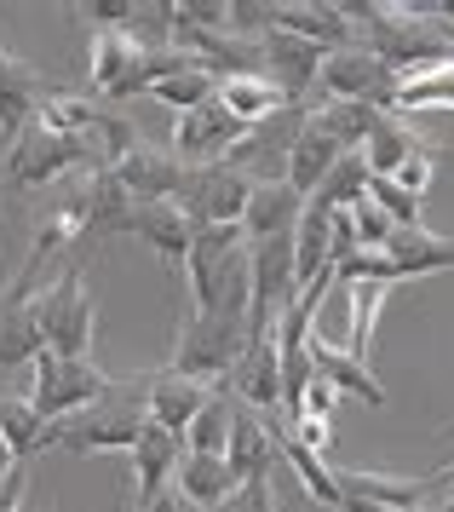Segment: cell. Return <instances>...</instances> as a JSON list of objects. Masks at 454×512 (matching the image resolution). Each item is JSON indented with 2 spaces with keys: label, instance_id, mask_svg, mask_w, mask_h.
<instances>
[{
  "label": "cell",
  "instance_id": "obj_1",
  "mask_svg": "<svg viewBox=\"0 0 454 512\" xmlns=\"http://www.w3.org/2000/svg\"><path fill=\"white\" fill-rule=\"evenodd\" d=\"M357 29V47L374 52L397 81L437 64H454V35L432 6H391V0H340Z\"/></svg>",
  "mask_w": 454,
  "mask_h": 512
},
{
  "label": "cell",
  "instance_id": "obj_2",
  "mask_svg": "<svg viewBox=\"0 0 454 512\" xmlns=\"http://www.w3.org/2000/svg\"><path fill=\"white\" fill-rule=\"evenodd\" d=\"M144 420H150V374H138V380H110V392L98 397V403H87L81 415L58 420L52 432H58L64 449L92 455V449H133Z\"/></svg>",
  "mask_w": 454,
  "mask_h": 512
},
{
  "label": "cell",
  "instance_id": "obj_3",
  "mask_svg": "<svg viewBox=\"0 0 454 512\" xmlns=\"http://www.w3.org/2000/svg\"><path fill=\"white\" fill-rule=\"evenodd\" d=\"M87 202H92V179H87V173H75V179H69V185L58 190L41 213H35V236H29V254H23L12 288H6V305L35 300V282H41L46 259H58L69 242H81V236H87Z\"/></svg>",
  "mask_w": 454,
  "mask_h": 512
},
{
  "label": "cell",
  "instance_id": "obj_4",
  "mask_svg": "<svg viewBox=\"0 0 454 512\" xmlns=\"http://www.w3.org/2000/svg\"><path fill=\"white\" fill-rule=\"evenodd\" d=\"M248 346V323L242 317H184L179 328V346L167 357V374L179 380H196V386H213L219 374H230V363L242 357Z\"/></svg>",
  "mask_w": 454,
  "mask_h": 512
},
{
  "label": "cell",
  "instance_id": "obj_5",
  "mask_svg": "<svg viewBox=\"0 0 454 512\" xmlns=\"http://www.w3.org/2000/svg\"><path fill=\"white\" fill-rule=\"evenodd\" d=\"M35 380H29V403H35V415L41 420H69L81 415L87 403H98V397L110 392V374L98 369L92 357H52V351H41L35 363Z\"/></svg>",
  "mask_w": 454,
  "mask_h": 512
},
{
  "label": "cell",
  "instance_id": "obj_6",
  "mask_svg": "<svg viewBox=\"0 0 454 512\" xmlns=\"http://www.w3.org/2000/svg\"><path fill=\"white\" fill-rule=\"evenodd\" d=\"M35 305H41V340L52 357H87L92 351V328H98V311H92V294L81 271L69 265L52 288H35Z\"/></svg>",
  "mask_w": 454,
  "mask_h": 512
},
{
  "label": "cell",
  "instance_id": "obj_7",
  "mask_svg": "<svg viewBox=\"0 0 454 512\" xmlns=\"http://www.w3.org/2000/svg\"><path fill=\"white\" fill-rule=\"evenodd\" d=\"M253 196V173L236 162H207V167H184L179 185V208L190 213V225H242Z\"/></svg>",
  "mask_w": 454,
  "mask_h": 512
},
{
  "label": "cell",
  "instance_id": "obj_8",
  "mask_svg": "<svg viewBox=\"0 0 454 512\" xmlns=\"http://www.w3.org/2000/svg\"><path fill=\"white\" fill-rule=\"evenodd\" d=\"M64 173H81V150L35 116L6 150V190H46Z\"/></svg>",
  "mask_w": 454,
  "mask_h": 512
},
{
  "label": "cell",
  "instance_id": "obj_9",
  "mask_svg": "<svg viewBox=\"0 0 454 512\" xmlns=\"http://www.w3.org/2000/svg\"><path fill=\"white\" fill-rule=\"evenodd\" d=\"M322 98H340V104H368V110H380L391 116L397 110V75L363 47H345V52H328L322 58V75H317Z\"/></svg>",
  "mask_w": 454,
  "mask_h": 512
},
{
  "label": "cell",
  "instance_id": "obj_10",
  "mask_svg": "<svg viewBox=\"0 0 454 512\" xmlns=\"http://www.w3.org/2000/svg\"><path fill=\"white\" fill-rule=\"evenodd\" d=\"M253 127H242V121L230 116L225 104H196V110H184L179 127H173V156H179L184 167H207V162H230V150L248 139Z\"/></svg>",
  "mask_w": 454,
  "mask_h": 512
},
{
  "label": "cell",
  "instance_id": "obj_11",
  "mask_svg": "<svg viewBox=\"0 0 454 512\" xmlns=\"http://www.w3.org/2000/svg\"><path fill=\"white\" fill-rule=\"evenodd\" d=\"M230 392L242 397L259 420L282 415V363H276V340L271 334H248L242 357L230 363Z\"/></svg>",
  "mask_w": 454,
  "mask_h": 512
},
{
  "label": "cell",
  "instance_id": "obj_12",
  "mask_svg": "<svg viewBox=\"0 0 454 512\" xmlns=\"http://www.w3.org/2000/svg\"><path fill=\"white\" fill-rule=\"evenodd\" d=\"M115 185L127 190L133 202H179V185H184V162L173 150H156V144L138 139L121 162L110 167Z\"/></svg>",
  "mask_w": 454,
  "mask_h": 512
},
{
  "label": "cell",
  "instance_id": "obj_13",
  "mask_svg": "<svg viewBox=\"0 0 454 512\" xmlns=\"http://www.w3.org/2000/svg\"><path fill=\"white\" fill-rule=\"evenodd\" d=\"M259 58H265V75L282 87V98L299 104V98L317 87L322 58H328V52L311 47V41H299V35H288V29H271V35L259 41Z\"/></svg>",
  "mask_w": 454,
  "mask_h": 512
},
{
  "label": "cell",
  "instance_id": "obj_14",
  "mask_svg": "<svg viewBox=\"0 0 454 512\" xmlns=\"http://www.w3.org/2000/svg\"><path fill=\"white\" fill-rule=\"evenodd\" d=\"M276 29H288V35H299V41H311L322 52L357 47V29L340 12V0H282L276 6Z\"/></svg>",
  "mask_w": 454,
  "mask_h": 512
},
{
  "label": "cell",
  "instance_id": "obj_15",
  "mask_svg": "<svg viewBox=\"0 0 454 512\" xmlns=\"http://www.w3.org/2000/svg\"><path fill=\"white\" fill-rule=\"evenodd\" d=\"M127 455H133V478H138V507H144L150 495H161V489L173 484V472L184 461V438L167 432V426H156V420H144L138 426V443Z\"/></svg>",
  "mask_w": 454,
  "mask_h": 512
},
{
  "label": "cell",
  "instance_id": "obj_16",
  "mask_svg": "<svg viewBox=\"0 0 454 512\" xmlns=\"http://www.w3.org/2000/svg\"><path fill=\"white\" fill-rule=\"evenodd\" d=\"M299 213H305V196H299L288 179H253L242 231H248V242H265V236H294Z\"/></svg>",
  "mask_w": 454,
  "mask_h": 512
},
{
  "label": "cell",
  "instance_id": "obj_17",
  "mask_svg": "<svg viewBox=\"0 0 454 512\" xmlns=\"http://www.w3.org/2000/svg\"><path fill=\"white\" fill-rule=\"evenodd\" d=\"M340 156H351V150H340V144L328 139L317 121H299V133L288 139V173H282V179H288L305 202H311V196H317V185L334 173V167H340Z\"/></svg>",
  "mask_w": 454,
  "mask_h": 512
},
{
  "label": "cell",
  "instance_id": "obj_18",
  "mask_svg": "<svg viewBox=\"0 0 454 512\" xmlns=\"http://www.w3.org/2000/svg\"><path fill=\"white\" fill-rule=\"evenodd\" d=\"M276 455H282V449H276L271 426L253 415V409H236V415H230V443H225L230 478H236V484H248V478H271Z\"/></svg>",
  "mask_w": 454,
  "mask_h": 512
},
{
  "label": "cell",
  "instance_id": "obj_19",
  "mask_svg": "<svg viewBox=\"0 0 454 512\" xmlns=\"http://www.w3.org/2000/svg\"><path fill=\"white\" fill-rule=\"evenodd\" d=\"M380 254L403 271V277H432V271H454V242L449 236L426 231V225H403V231H391V242Z\"/></svg>",
  "mask_w": 454,
  "mask_h": 512
},
{
  "label": "cell",
  "instance_id": "obj_20",
  "mask_svg": "<svg viewBox=\"0 0 454 512\" xmlns=\"http://www.w3.org/2000/svg\"><path fill=\"white\" fill-rule=\"evenodd\" d=\"M133 231L144 236L167 265H184L196 225H190V213H184L179 202H138V208H133Z\"/></svg>",
  "mask_w": 454,
  "mask_h": 512
},
{
  "label": "cell",
  "instance_id": "obj_21",
  "mask_svg": "<svg viewBox=\"0 0 454 512\" xmlns=\"http://www.w3.org/2000/svg\"><path fill=\"white\" fill-rule=\"evenodd\" d=\"M213 104H225L242 127H259V121H271L288 98H282V87H276L265 70H253V75H219V93H213Z\"/></svg>",
  "mask_w": 454,
  "mask_h": 512
},
{
  "label": "cell",
  "instance_id": "obj_22",
  "mask_svg": "<svg viewBox=\"0 0 454 512\" xmlns=\"http://www.w3.org/2000/svg\"><path fill=\"white\" fill-rule=\"evenodd\" d=\"M213 397V386H196V380H179V374L156 369L150 374V420L167 426V432H190V420L202 415V403Z\"/></svg>",
  "mask_w": 454,
  "mask_h": 512
},
{
  "label": "cell",
  "instance_id": "obj_23",
  "mask_svg": "<svg viewBox=\"0 0 454 512\" xmlns=\"http://www.w3.org/2000/svg\"><path fill=\"white\" fill-rule=\"evenodd\" d=\"M87 58H92V64H87V93L110 104V93L121 87V75L133 70L138 58H144V47H138L127 29H98V35H92V52H87Z\"/></svg>",
  "mask_w": 454,
  "mask_h": 512
},
{
  "label": "cell",
  "instance_id": "obj_24",
  "mask_svg": "<svg viewBox=\"0 0 454 512\" xmlns=\"http://www.w3.org/2000/svg\"><path fill=\"white\" fill-rule=\"evenodd\" d=\"M426 150H432V144L420 139V133H414L409 121H397V116H380V127L368 133V144L357 150V156H363L368 179H391V173H397L403 162H414V156H426Z\"/></svg>",
  "mask_w": 454,
  "mask_h": 512
},
{
  "label": "cell",
  "instance_id": "obj_25",
  "mask_svg": "<svg viewBox=\"0 0 454 512\" xmlns=\"http://www.w3.org/2000/svg\"><path fill=\"white\" fill-rule=\"evenodd\" d=\"M265 426H271V438H276V449H282V461L294 466V472H299V484L311 489V501H322V507H334V512H340V507H345V489H340V478H334V466L322 461L317 449H305L299 438H288L282 415H271Z\"/></svg>",
  "mask_w": 454,
  "mask_h": 512
},
{
  "label": "cell",
  "instance_id": "obj_26",
  "mask_svg": "<svg viewBox=\"0 0 454 512\" xmlns=\"http://www.w3.org/2000/svg\"><path fill=\"white\" fill-rule=\"evenodd\" d=\"M311 369L334 386V392H351V397H363V403H386V386L374 380V369H368L363 357H351V351L340 346H328V340H311Z\"/></svg>",
  "mask_w": 454,
  "mask_h": 512
},
{
  "label": "cell",
  "instance_id": "obj_27",
  "mask_svg": "<svg viewBox=\"0 0 454 512\" xmlns=\"http://www.w3.org/2000/svg\"><path fill=\"white\" fill-rule=\"evenodd\" d=\"M173 484H179V495H184L196 512H213V507H225V501H230L236 478H230L225 455H190V449H184V461H179V472H173Z\"/></svg>",
  "mask_w": 454,
  "mask_h": 512
},
{
  "label": "cell",
  "instance_id": "obj_28",
  "mask_svg": "<svg viewBox=\"0 0 454 512\" xmlns=\"http://www.w3.org/2000/svg\"><path fill=\"white\" fill-rule=\"evenodd\" d=\"M334 478H340V489L351 501H374V507H397V512H414L432 495V489L420 484V472H414V478H386V472H351V466H345Z\"/></svg>",
  "mask_w": 454,
  "mask_h": 512
},
{
  "label": "cell",
  "instance_id": "obj_29",
  "mask_svg": "<svg viewBox=\"0 0 454 512\" xmlns=\"http://www.w3.org/2000/svg\"><path fill=\"white\" fill-rule=\"evenodd\" d=\"M92 179V202H87V236L81 242H98V236H127L133 231V196L115 185V173H87Z\"/></svg>",
  "mask_w": 454,
  "mask_h": 512
},
{
  "label": "cell",
  "instance_id": "obj_30",
  "mask_svg": "<svg viewBox=\"0 0 454 512\" xmlns=\"http://www.w3.org/2000/svg\"><path fill=\"white\" fill-rule=\"evenodd\" d=\"M46 351L41 340V305H0V369H18V363H35Z\"/></svg>",
  "mask_w": 454,
  "mask_h": 512
},
{
  "label": "cell",
  "instance_id": "obj_31",
  "mask_svg": "<svg viewBox=\"0 0 454 512\" xmlns=\"http://www.w3.org/2000/svg\"><path fill=\"white\" fill-rule=\"evenodd\" d=\"M0 438H6V449H12V461H29L35 449L58 443V432H52V420L35 415L29 397H0Z\"/></svg>",
  "mask_w": 454,
  "mask_h": 512
},
{
  "label": "cell",
  "instance_id": "obj_32",
  "mask_svg": "<svg viewBox=\"0 0 454 512\" xmlns=\"http://www.w3.org/2000/svg\"><path fill=\"white\" fill-rule=\"evenodd\" d=\"M305 121H317V127L340 144V150H363L368 133L380 127V110H368V104H340V98H322Z\"/></svg>",
  "mask_w": 454,
  "mask_h": 512
},
{
  "label": "cell",
  "instance_id": "obj_33",
  "mask_svg": "<svg viewBox=\"0 0 454 512\" xmlns=\"http://www.w3.org/2000/svg\"><path fill=\"white\" fill-rule=\"evenodd\" d=\"M397 110H454V64L403 75L397 81Z\"/></svg>",
  "mask_w": 454,
  "mask_h": 512
},
{
  "label": "cell",
  "instance_id": "obj_34",
  "mask_svg": "<svg viewBox=\"0 0 454 512\" xmlns=\"http://www.w3.org/2000/svg\"><path fill=\"white\" fill-rule=\"evenodd\" d=\"M230 415H236V403H230L225 392H213L202 403V415L190 420V432H184V449L190 455H225L230 443Z\"/></svg>",
  "mask_w": 454,
  "mask_h": 512
},
{
  "label": "cell",
  "instance_id": "obj_35",
  "mask_svg": "<svg viewBox=\"0 0 454 512\" xmlns=\"http://www.w3.org/2000/svg\"><path fill=\"white\" fill-rule=\"evenodd\" d=\"M363 196H368V167H363V156L351 150V156H340V167H334V173L317 185V196H311V202H322L328 213H351Z\"/></svg>",
  "mask_w": 454,
  "mask_h": 512
},
{
  "label": "cell",
  "instance_id": "obj_36",
  "mask_svg": "<svg viewBox=\"0 0 454 512\" xmlns=\"http://www.w3.org/2000/svg\"><path fill=\"white\" fill-rule=\"evenodd\" d=\"M219 93V75L213 70H202V64H190V70H179V75H167V81H156L150 87V98L156 104H167V110H196V104H207V98Z\"/></svg>",
  "mask_w": 454,
  "mask_h": 512
},
{
  "label": "cell",
  "instance_id": "obj_37",
  "mask_svg": "<svg viewBox=\"0 0 454 512\" xmlns=\"http://www.w3.org/2000/svg\"><path fill=\"white\" fill-rule=\"evenodd\" d=\"M368 202H380L397 231H403V225H420V196H409V190L391 185V179H368Z\"/></svg>",
  "mask_w": 454,
  "mask_h": 512
},
{
  "label": "cell",
  "instance_id": "obj_38",
  "mask_svg": "<svg viewBox=\"0 0 454 512\" xmlns=\"http://www.w3.org/2000/svg\"><path fill=\"white\" fill-rule=\"evenodd\" d=\"M334 282H386L391 288V282H403V271H397L380 248H363V254H351L340 271H334Z\"/></svg>",
  "mask_w": 454,
  "mask_h": 512
},
{
  "label": "cell",
  "instance_id": "obj_39",
  "mask_svg": "<svg viewBox=\"0 0 454 512\" xmlns=\"http://www.w3.org/2000/svg\"><path fill=\"white\" fill-rule=\"evenodd\" d=\"M69 12H81V18L92 24V35H98V29H127L133 24L138 0H75Z\"/></svg>",
  "mask_w": 454,
  "mask_h": 512
},
{
  "label": "cell",
  "instance_id": "obj_40",
  "mask_svg": "<svg viewBox=\"0 0 454 512\" xmlns=\"http://www.w3.org/2000/svg\"><path fill=\"white\" fill-rule=\"evenodd\" d=\"M351 225H357V242H363V248H386L391 231H397V225L386 219V208H380V202H368V196L351 208Z\"/></svg>",
  "mask_w": 454,
  "mask_h": 512
},
{
  "label": "cell",
  "instance_id": "obj_41",
  "mask_svg": "<svg viewBox=\"0 0 454 512\" xmlns=\"http://www.w3.org/2000/svg\"><path fill=\"white\" fill-rule=\"evenodd\" d=\"M213 512H276L271 478H248V484H236V489H230V501H225V507H213Z\"/></svg>",
  "mask_w": 454,
  "mask_h": 512
},
{
  "label": "cell",
  "instance_id": "obj_42",
  "mask_svg": "<svg viewBox=\"0 0 454 512\" xmlns=\"http://www.w3.org/2000/svg\"><path fill=\"white\" fill-rule=\"evenodd\" d=\"M432 150H426V156H414V162H403L397 167V173H391V185H403L409 190V196H426V185H432Z\"/></svg>",
  "mask_w": 454,
  "mask_h": 512
},
{
  "label": "cell",
  "instance_id": "obj_43",
  "mask_svg": "<svg viewBox=\"0 0 454 512\" xmlns=\"http://www.w3.org/2000/svg\"><path fill=\"white\" fill-rule=\"evenodd\" d=\"M138 512H196V507H190V501L179 495V484H167L161 495H150V501H144Z\"/></svg>",
  "mask_w": 454,
  "mask_h": 512
},
{
  "label": "cell",
  "instance_id": "obj_44",
  "mask_svg": "<svg viewBox=\"0 0 454 512\" xmlns=\"http://www.w3.org/2000/svg\"><path fill=\"white\" fill-rule=\"evenodd\" d=\"M340 512H397V507H374V501H351V495H345ZM414 512H420V507H414Z\"/></svg>",
  "mask_w": 454,
  "mask_h": 512
},
{
  "label": "cell",
  "instance_id": "obj_45",
  "mask_svg": "<svg viewBox=\"0 0 454 512\" xmlns=\"http://www.w3.org/2000/svg\"><path fill=\"white\" fill-rule=\"evenodd\" d=\"M432 512H454V484L449 489H437V507Z\"/></svg>",
  "mask_w": 454,
  "mask_h": 512
},
{
  "label": "cell",
  "instance_id": "obj_46",
  "mask_svg": "<svg viewBox=\"0 0 454 512\" xmlns=\"http://www.w3.org/2000/svg\"><path fill=\"white\" fill-rule=\"evenodd\" d=\"M12 466H18V461H12V449H6V438H0V478H6Z\"/></svg>",
  "mask_w": 454,
  "mask_h": 512
},
{
  "label": "cell",
  "instance_id": "obj_47",
  "mask_svg": "<svg viewBox=\"0 0 454 512\" xmlns=\"http://www.w3.org/2000/svg\"><path fill=\"white\" fill-rule=\"evenodd\" d=\"M0 58H6V52H0Z\"/></svg>",
  "mask_w": 454,
  "mask_h": 512
}]
</instances>
